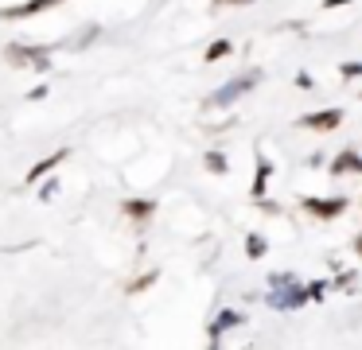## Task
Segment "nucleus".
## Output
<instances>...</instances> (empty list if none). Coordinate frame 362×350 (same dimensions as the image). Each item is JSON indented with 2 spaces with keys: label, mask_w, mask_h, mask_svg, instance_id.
Instances as JSON below:
<instances>
[{
  "label": "nucleus",
  "mask_w": 362,
  "mask_h": 350,
  "mask_svg": "<svg viewBox=\"0 0 362 350\" xmlns=\"http://www.w3.org/2000/svg\"><path fill=\"white\" fill-rule=\"evenodd\" d=\"M261 82V74L257 70H250V74H242V78H230L226 86H218V90L211 93V98H206V105H218V109H230L234 105L238 98H245V93L253 90V86Z\"/></svg>",
  "instance_id": "obj_2"
},
{
  "label": "nucleus",
  "mask_w": 362,
  "mask_h": 350,
  "mask_svg": "<svg viewBox=\"0 0 362 350\" xmlns=\"http://www.w3.org/2000/svg\"><path fill=\"white\" fill-rule=\"evenodd\" d=\"M245 253H250V261H261V257L269 253V241L261 238V233H250V238H245Z\"/></svg>",
  "instance_id": "obj_13"
},
{
  "label": "nucleus",
  "mask_w": 362,
  "mask_h": 350,
  "mask_svg": "<svg viewBox=\"0 0 362 350\" xmlns=\"http://www.w3.org/2000/svg\"><path fill=\"white\" fill-rule=\"evenodd\" d=\"M59 194V179H47V183L40 187V202H51Z\"/></svg>",
  "instance_id": "obj_17"
},
{
  "label": "nucleus",
  "mask_w": 362,
  "mask_h": 350,
  "mask_svg": "<svg viewBox=\"0 0 362 350\" xmlns=\"http://www.w3.org/2000/svg\"><path fill=\"white\" fill-rule=\"evenodd\" d=\"M354 253L362 257V233H358V238H354Z\"/></svg>",
  "instance_id": "obj_25"
},
{
  "label": "nucleus",
  "mask_w": 362,
  "mask_h": 350,
  "mask_svg": "<svg viewBox=\"0 0 362 350\" xmlns=\"http://www.w3.org/2000/svg\"><path fill=\"white\" fill-rule=\"evenodd\" d=\"M296 124L300 129H315V132H331L343 124V109H315V113H304Z\"/></svg>",
  "instance_id": "obj_4"
},
{
  "label": "nucleus",
  "mask_w": 362,
  "mask_h": 350,
  "mask_svg": "<svg viewBox=\"0 0 362 350\" xmlns=\"http://www.w3.org/2000/svg\"><path fill=\"white\" fill-rule=\"evenodd\" d=\"M354 171H362V152H354V148H346L331 160V175H354Z\"/></svg>",
  "instance_id": "obj_9"
},
{
  "label": "nucleus",
  "mask_w": 362,
  "mask_h": 350,
  "mask_svg": "<svg viewBox=\"0 0 362 350\" xmlns=\"http://www.w3.org/2000/svg\"><path fill=\"white\" fill-rule=\"evenodd\" d=\"M242 323H245L242 311L226 308V311H218V315H214V323H211V331H206V334H211V342H218L226 331H234V327H242Z\"/></svg>",
  "instance_id": "obj_8"
},
{
  "label": "nucleus",
  "mask_w": 362,
  "mask_h": 350,
  "mask_svg": "<svg viewBox=\"0 0 362 350\" xmlns=\"http://www.w3.org/2000/svg\"><path fill=\"white\" fill-rule=\"evenodd\" d=\"M230 51H234V43H230V39H214V43L206 47V54H203V59H206V62H218V59H226Z\"/></svg>",
  "instance_id": "obj_14"
},
{
  "label": "nucleus",
  "mask_w": 362,
  "mask_h": 350,
  "mask_svg": "<svg viewBox=\"0 0 362 350\" xmlns=\"http://www.w3.org/2000/svg\"><path fill=\"white\" fill-rule=\"evenodd\" d=\"M296 86H300V90H312V74H304V70H300V74H296Z\"/></svg>",
  "instance_id": "obj_22"
},
{
  "label": "nucleus",
  "mask_w": 362,
  "mask_h": 350,
  "mask_svg": "<svg viewBox=\"0 0 362 350\" xmlns=\"http://www.w3.org/2000/svg\"><path fill=\"white\" fill-rule=\"evenodd\" d=\"M66 156H71V148H55V152H51V156H43V160H40V163H35V168H32V171H28V183H32V187H35V183H40V179H47V175H51V171H55V168H59V163H63V160H66Z\"/></svg>",
  "instance_id": "obj_7"
},
{
  "label": "nucleus",
  "mask_w": 362,
  "mask_h": 350,
  "mask_svg": "<svg viewBox=\"0 0 362 350\" xmlns=\"http://www.w3.org/2000/svg\"><path fill=\"white\" fill-rule=\"evenodd\" d=\"M339 74H343V78H362V62H343Z\"/></svg>",
  "instance_id": "obj_19"
},
{
  "label": "nucleus",
  "mask_w": 362,
  "mask_h": 350,
  "mask_svg": "<svg viewBox=\"0 0 362 350\" xmlns=\"http://www.w3.org/2000/svg\"><path fill=\"white\" fill-rule=\"evenodd\" d=\"M55 4H63V0H24V4L4 8V12H0V20H24V16H40V12H47V8H55Z\"/></svg>",
  "instance_id": "obj_6"
},
{
  "label": "nucleus",
  "mask_w": 362,
  "mask_h": 350,
  "mask_svg": "<svg viewBox=\"0 0 362 350\" xmlns=\"http://www.w3.org/2000/svg\"><path fill=\"white\" fill-rule=\"evenodd\" d=\"M265 303L273 311H296V308L308 303V288L300 284V280H292V284H276V288H269Z\"/></svg>",
  "instance_id": "obj_3"
},
{
  "label": "nucleus",
  "mask_w": 362,
  "mask_h": 350,
  "mask_svg": "<svg viewBox=\"0 0 362 350\" xmlns=\"http://www.w3.org/2000/svg\"><path fill=\"white\" fill-rule=\"evenodd\" d=\"M346 0H323V8H343Z\"/></svg>",
  "instance_id": "obj_23"
},
{
  "label": "nucleus",
  "mask_w": 362,
  "mask_h": 350,
  "mask_svg": "<svg viewBox=\"0 0 362 350\" xmlns=\"http://www.w3.org/2000/svg\"><path fill=\"white\" fill-rule=\"evenodd\" d=\"M121 210H125L129 218H136V222H148V218L156 214V202H152V199H129Z\"/></svg>",
  "instance_id": "obj_10"
},
{
  "label": "nucleus",
  "mask_w": 362,
  "mask_h": 350,
  "mask_svg": "<svg viewBox=\"0 0 362 350\" xmlns=\"http://www.w3.org/2000/svg\"><path fill=\"white\" fill-rule=\"evenodd\" d=\"M292 280H300L296 272H273V276H269V288H276V284H292Z\"/></svg>",
  "instance_id": "obj_18"
},
{
  "label": "nucleus",
  "mask_w": 362,
  "mask_h": 350,
  "mask_svg": "<svg viewBox=\"0 0 362 350\" xmlns=\"http://www.w3.org/2000/svg\"><path fill=\"white\" fill-rule=\"evenodd\" d=\"M214 4H253V0H214Z\"/></svg>",
  "instance_id": "obj_24"
},
{
  "label": "nucleus",
  "mask_w": 362,
  "mask_h": 350,
  "mask_svg": "<svg viewBox=\"0 0 362 350\" xmlns=\"http://www.w3.org/2000/svg\"><path fill=\"white\" fill-rule=\"evenodd\" d=\"M331 288H339V292H351V288H354V272H343V276H339Z\"/></svg>",
  "instance_id": "obj_20"
},
{
  "label": "nucleus",
  "mask_w": 362,
  "mask_h": 350,
  "mask_svg": "<svg viewBox=\"0 0 362 350\" xmlns=\"http://www.w3.org/2000/svg\"><path fill=\"white\" fill-rule=\"evenodd\" d=\"M47 98V86H32V90H28V101H43Z\"/></svg>",
  "instance_id": "obj_21"
},
{
  "label": "nucleus",
  "mask_w": 362,
  "mask_h": 350,
  "mask_svg": "<svg viewBox=\"0 0 362 350\" xmlns=\"http://www.w3.org/2000/svg\"><path fill=\"white\" fill-rule=\"evenodd\" d=\"M203 163H206V171H211V175H226V171H230V160L218 152V148H211V152L203 156Z\"/></svg>",
  "instance_id": "obj_12"
},
{
  "label": "nucleus",
  "mask_w": 362,
  "mask_h": 350,
  "mask_svg": "<svg viewBox=\"0 0 362 350\" xmlns=\"http://www.w3.org/2000/svg\"><path fill=\"white\" fill-rule=\"evenodd\" d=\"M269 175H273V163L265 160V156H257V175H253V199H265V183H269Z\"/></svg>",
  "instance_id": "obj_11"
},
{
  "label": "nucleus",
  "mask_w": 362,
  "mask_h": 350,
  "mask_svg": "<svg viewBox=\"0 0 362 350\" xmlns=\"http://www.w3.org/2000/svg\"><path fill=\"white\" fill-rule=\"evenodd\" d=\"M300 206H304L312 218H339L351 202L346 199H300Z\"/></svg>",
  "instance_id": "obj_5"
},
{
  "label": "nucleus",
  "mask_w": 362,
  "mask_h": 350,
  "mask_svg": "<svg viewBox=\"0 0 362 350\" xmlns=\"http://www.w3.org/2000/svg\"><path fill=\"white\" fill-rule=\"evenodd\" d=\"M160 280V269H152V272H144V276H136L133 284H129V296H136V292H144V288H152Z\"/></svg>",
  "instance_id": "obj_15"
},
{
  "label": "nucleus",
  "mask_w": 362,
  "mask_h": 350,
  "mask_svg": "<svg viewBox=\"0 0 362 350\" xmlns=\"http://www.w3.org/2000/svg\"><path fill=\"white\" fill-rule=\"evenodd\" d=\"M51 51L55 47H28V43H8L4 47V62L12 66H32V70H51Z\"/></svg>",
  "instance_id": "obj_1"
},
{
  "label": "nucleus",
  "mask_w": 362,
  "mask_h": 350,
  "mask_svg": "<svg viewBox=\"0 0 362 350\" xmlns=\"http://www.w3.org/2000/svg\"><path fill=\"white\" fill-rule=\"evenodd\" d=\"M304 288H308V300L320 303V300H323V292H327V280H312V284H304Z\"/></svg>",
  "instance_id": "obj_16"
}]
</instances>
